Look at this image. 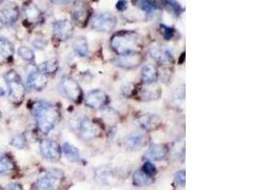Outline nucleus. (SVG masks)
Masks as SVG:
<instances>
[{"instance_id":"obj_21","label":"nucleus","mask_w":253,"mask_h":190,"mask_svg":"<svg viewBox=\"0 0 253 190\" xmlns=\"http://www.w3.org/2000/svg\"><path fill=\"white\" fill-rule=\"evenodd\" d=\"M146 86L140 92V98L144 101L156 100L161 96V91L159 86L155 83L145 84Z\"/></svg>"},{"instance_id":"obj_16","label":"nucleus","mask_w":253,"mask_h":190,"mask_svg":"<svg viewBox=\"0 0 253 190\" xmlns=\"http://www.w3.org/2000/svg\"><path fill=\"white\" fill-rule=\"evenodd\" d=\"M47 76L40 71H33L28 76L27 85L30 89L35 91H42L47 84Z\"/></svg>"},{"instance_id":"obj_12","label":"nucleus","mask_w":253,"mask_h":190,"mask_svg":"<svg viewBox=\"0 0 253 190\" xmlns=\"http://www.w3.org/2000/svg\"><path fill=\"white\" fill-rule=\"evenodd\" d=\"M149 53L151 57L161 65L168 66L173 64V57L172 53L166 48L162 47L161 45H153L150 48Z\"/></svg>"},{"instance_id":"obj_36","label":"nucleus","mask_w":253,"mask_h":190,"mask_svg":"<svg viewBox=\"0 0 253 190\" xmlns=\"http://www.w3.org/2000/svg\"><path fill=\"white\" fill-rule=\"evenodd\" d=\"M128 7V2L126 0H119L116 4V9L119 12H125Z\"/></svg>"},{"instance_id":"obj_32","label":"nucleus","mask_w":253,"mask_h":190,"mask_svg":"<svg viewBox=\"0 0 253 190\" xmlns=\"http://www.w3.org/2000/svg\"><path fill=\"white\" fill-rule=\"evenodd\" d=\"M161 30L162 35L164 36V38H165V39H167V40L172 39L173 36H174L175 30L173 29V27H170V26H167V25L161 24Z\"/></svg>"},{"instance_id":"obj_24","label":"nucleus","mask_w":253,"mask_h":190,"mask_svg":"<svg viewBox=\"0 0 253 190\" xmlns=\"http://www.w3.org/2000/svg\"><path fill=\"white\" fill-rule=\"evenodd\" d=\"M61 149L66 156V158L70 162H73V163H82L83 162L79 150L74 145L70 144L69 142H65Z\"/></svg>"},{"instance_id":"obj_40","label":"nucleus","mask_w":253,"mask_h":190,"mask_svg":"<svg viewBox=\"0 0 253 190\" xmlns=\"http://www.w3.org/2000/svg\"><path fill=\"white\" fill-rule=\"evenodd\" d=\"M50 1L55 4H69V3L73 2L74 0H50Z\"/></svg>"},{"instance_id":"obj_26","label":"nucleus","mask_w":253,"mask_h":190,"mask_svg":"<svg viewBox=\"0 0 253 190\" xmlns=\"http://www.w3.org/2000/svg\"><path fill=\"white\" fill-rule=\"evenodd\" d=\"M154 182L153 177L144 173L141 169L137 170L133 174V183L137 187H147Z\"/></svg>"},{"instance_id":"obj_17","label":"nucleus","mask_w":253,"mask_h":190,"mask_svg":"<svg viewBox=\"0 0 253 190\" xmlns=\"http://www.w3.org/2000/svg\"><path fill=\"white\" fill-rule=\"evenodd\" d=\"M138 124L145 131H156L161 127V120L160 116L148 113L143 114L138 118Z\"/></svg>"},{"instance_id":"obj_20","label":"nucleus","mask_w":253,"mask_h":190,"mask_svg":"<svg viewBox=\"0 0 253 190\" xmlns=\"http://www.w3.org/2000/svg\"><path fill=\"white\" fill-rule=\"evenodd\" d=\"M23 12L25 19L29 23H39L42 20V18H43L42 12L40 11V9L36 5L33 4V3L26 5L24 7Z\"/></svg>"},{"instance_id":"obj_22","label":"nucleus","mask_w":253,"mask_h":190,"mask_svg":"<svg viewBox=\"0 0 253 190\" xmlns=\"http://www.w3.org/2000/svg\"><path fill=\"white\" fill-rule=\"evenodd\" d=\"M13 52L12 43L9 40L0 37V63L9 62L12 58Z\"/></svg>"},{"instance_id":"obj_28","label":"nucleus","mask_w":253,"mask_h":190,"mask_svg":"<svg viewBox=\"0 0 253 190\" xmlns=\"http://www.w3.org/2000/svg\"><path fill=\"white\" fill-rule=\"evenodd\" d=\"M74 50L76 52V54L80 57H86L89 53V49H88V44L87 41L84 37H79L75 44H74Z\"/></svg>"},{"instance_id":"obj_9","label":"nucleus","mask_w":253,"mask_h":190,"mask_svg":"<svg viewBox=\"0 0 253 190\" xmlns=\"http://www.w3.org/2000/svg\"><path fill=\"white\" fill-rule=\"evenodd\" d=\"M108 102H109L108 96L101 90H94L89 92L84 98L85 106L93 109L103 108L105 106H107Z\"/></svg>"},{"instance_id":"obj_4","label":"nucleus","mask_w":253,"mask_h":190,"mask_svg":"<svg viewBox=\"0 0 253 190\" xmlns=\"http://www.w3.org/2000/svg\"><path fill=\"white\" fill-rule=\"evenodd\" d=\"M64 172L61 169L52 168L43 173L35 183L37 190H58L64 181Z\"/></svg>"},{"instance_id":"obj_38","label":"nucleus","mask_w":253,"mask_h":190,"mask_svg":"<svg viewBox=\"0 0 253 190\" xmlns=\"http://www.w3.org/2000/svg\"><path fill=\"white\" fill-rule=\"evenodd\" d=\"M134 90V86L132 84H128L126 87H124V95H131Z\"/></svg>"},{"instance_id":"obj_5","label":"nucleus","mask_w":253,"mask_h":190,"mask_svg":"<svg viewBox=\"0 0 253 190\" xmlns=\"http://www.w3.org/2000/svg\"><path fill=\"white\" fill-rule=\"evenodd\" d=\"M118 19L113 13L100 12L96 13L91 19V27L94 30L103 33H109L115 29Z\"/></svg>"},{"instance_id":"obj_25","label":"nucleus","mask_w":253,"mask_h":190,"mask_svg":"<svg viewBox=\"0 0 253 190\" xmlns=\"http://www.w3.org/2000/svg\"><path fill=\"white\" fill-rule=\"evenodd\" d=\"M158 70L153 65H146L142 68L141 79L144 84L155 83L158 79Z\"/></svg>"},{"instance_id":"obj_1","label":"nucleus","mask_w":253,"mask_h":190,"mask_svg":"<svg viewBox=\"0 0 253 190\" xmlns=\"http://www.w3.org/2000/svg\"><path fill=\"white\" fill-rule=\"evenodd\" d=\"M34 114L38 130L44 134L52 131L61 117L59 108L55 105L45 101H40L35 104Z\"/></svg>"},{"instance_id":"obj_3","label":"nucleus","mask_w":253,"mask_h":190,"mask_svg":"<svg viewBox=\"0 0 253 190\" xmlns=\"http://www.w3.org/2000/svg\"><path fill=\"white\" fill-rule=\"evenodd\" d=\"M4 80L9 91V98L13 104H20L25 96V87L21 77L15 71H7L4 74Z\"/></svg>"},{"instance_id":"obj_39","label":"nucleus","mask_w":253,"mask_h":190,"mask_svg":"<svg viewBox=\"0 0 253 190\" xmlns=\"http://www.w3.org/2000/svg\"><path fill=\"white\" fill-rule=\"evenodd\" d=\"M7 189L9 190H23V188L21 187V185L19 184H15V183H11L7 186Z\"/></svg>"},{"instance_id":"obj_15","label":"nucleus","mask_w":253,"mask_h":190,"mask_svg":"<svg viewBox=\"0 0 253 190\" xmlns=\"http://www.w3.org/2000/svg\"><path fill=\"white\" fill-rule=\"evenodd\" d=\"M19 16V11L15 4H7L0 9V22L4 25L14 23Z\"/></svg>"},{"instance_id":"obj_19","label":"nucleus","mask_w":253,"mask_h":190,"mask_svg":"<svg viewBox=\"0 0 253 190\" xmlns=\"http://www.w3.org/2000/svg\"><path fill=\"white\" fill-rule=\"evenodd\" d=\"M96 178L99 182L105 185H113L118 180V175L115 170H113L112 168L108 166H104L100 167L96 171Z\"/></svg>"},{"instance_id":"obj_42","label":"nucleus","mask_w":253,"mask_h":190,"mask_svg":"<svg viewBox=\"0 0 253 190\" xmlns=\"http://www.w3.org/2000/svg\"><path fill=\"white\" fill-rule=\"evenodd\" d=\"M2 118V114H1V112H0V120Z\"/></svg>"},{"instance_id":"obj_30","label":"nucleus","mask_w":253,"mask_h":190,"mask_svg":"<svg viewBox=\"0 0 253 190\" xmlns=\"http://www.w3.org/2000/svg\"><path fill=\"white\" fill-rule=\"evenodd\" d=\"M57 61L55 60H48L46 62H44L43 64H41V66L39 67V71L45 74H53L58 71Z\"/></svg>"},{"instance_id":"obj_18","label":"nucleus","mask_w":253,"mask_h":190,"mask_svg":"<svg viewBox=\"0 0 253 190\" xmlns=\"http://www.w3.org/2000/svg\"><path fill=\"white\" fill-rule=\"evenodd\" d=\"M167 153L168 148L165 144L156 143L149 146L145 153V157L150 161H161L166 157Z\"/></svg>"},{"instance_id":"obj_41","label":"nucleus","mask_w":253,"mask_h":190,"mask_svg":"<svg viewBox=\"0 0 253 190\" xmlns=\"http://www.w3.org/2000/svg\"><path fill=\"white\" fill-rule=\"evenodd\" d=\"M3 95H5V91L2 88H0V97H2Z\"/></svg>"},{"instance_id":"obj_6","label":"nucleus","mask_w":253,"mask_h":190,"mask_svg":"<svg viewBox=\"0 0 253 190\" xmlns=\"http://www.w3.org/2000/svg\"><path fill=\"white\" fill-rule=\"evenodd\" d=\"M91 16L92 9L87 3L79 1L77 4L74 5V8L71 12V18L77 26L84 28L89 22Z\"/></svg>"},{"instance_id":"obj_2","label":"nucleus","mask_w":253,"mask_h":190,"mask_svg":"<svg viewBox=\"0 0 253 190\" xmlns=\"http://www.w3.org/2000/svg\"><path fill=\"white\" fill-rule=\"evenodd\" d=\"M139 36L135 32L122 31L118 32L110 38V47L118 54L138 51L139 48Z\"/></svg>"},{"instance_id":"obj_23","label":"nucleus","mask_w":253,"mask_h":190,"mask_svg":"<svg viewBox=\"0 0 253 190\" xmlns=\"http://www.w3.org/2000/svg\"><path fill=\"white\" fill-rule=\"evenodd\" d=\"M132 4L143 11L147 15H153L160 9L158 4L153 0H132Z\"/></svg>"},{"instance_id":"obj_11","label":"nucleus","mask_w":253,"mask_h":190,"mask_svg":"<svg viewBox=\"0 0 253 190\" xmlns=\"http://www.w3.org/2000/svg\"><path fill=\"white\" fill-rule=\"evenodd\" d=\"M141 62H142V57L138 51L121 54L115 59L116 65L118 67H120L122 69H126V70L135 69L141 64Z\"/></svg>"},{"instance_id":"obj_10","label":"nucleus","mask_w":253,"mask_h":190,"mask_svg":"<svg viewBox=\"0 0 253 190\" xmlns=\"http://www.w3.org/2000/svg\"><path fill=\"white\" fill-rule=\"evenodd\" d=\"M40 151L42 156L48 161H58L61 158L62 149L57 142L50 139H45L40 143Z\"/></svg>"},{"instance_id":"obj_31","label":"nucleus","mask_w":253,"mask_h":190,"mask_svg":"<svg viewBox=\"0 0 253 190\" xmlns=\"http://www.w3.org/2000/svg\"><path fill=\"white\" fill-rule=\"evenodd\" d=\"M18 54L22 59L27 61V62H33L35 60V52L33 49L30 48L20 47L18 48Z\"/></svg>"},{"instance_id":"obj_14","label":"nucleus","mask_w":253,"mask_h":190,"mask_svg":"<svg viewBox=\"0 0 253 190\" xmlns=\"http://www.w3.org/2000/svg\"><path fill=\"white\" fill-rule=\"evenodd\" d=\"M148 143V137L146 134L133 133L129 134L124 139V145L129 150H138Z\"/></svg>"},{"instance_id":"obj_35","label":"nucleus","mask_w":253,"mask_h":190,"mask_svg":"<svg viewBox=\"0 0 253 190\" xmlns=\"http://www.w3.org/2000/svg\"><path fill=\"white\" fill-rule=\"evenodd\" d=\"M12 144L13 146L17 147V148H23L25 144H26V141H25L23 135H18L15 138H13V140L12 141Z\"/></svg>"},{"instance_id":"obj_29","label":"nucleus","mask_w":253,"mask_h":190,"mask_svg":"<svg viewBox=\"0 0 253 190\" xmlns=\"http://www.w3.org/2000/svg\"><path fill=\"white\" fill-rule=\"evenodd\" d=\"M161 2L163 6L175 16H180L184 12L183 7L176 0H161Z\"/></svg>"},{"instance_id":"obj_27","label":"nucleus","mask_w":253,"mask_h":190,"mask_svg":"<svg viewBox=\"0 0 253 190\" xmlns=\"http://www.w3.org/2000/svg\"><path fill=\"white\" fill-rule=\"evenodd\" d=\"M14 170V164L7 155L0 156V175H8Z\"/></svg>"},{"instance_id":"obj_13","label":"nucleus","mask_w":253,"mask_h":190,"mask_svg":"<svg viewBox=\"0 0 253 190\" xmlns=\"http://www.w3.org/2000/svg\"><path fill=\"white\" fill-rule=\"evenodd\" d=\"M73 32H74L73 24L71 23L69 20L67 19L58 20L53 24V34L55 37L61 41H66L69 39L73 35Z\"/></svg>"},{"instance_id":"obj_8","label":"nucleus","mask_w":253,"mask_h":190,"mask_svg":"<svg viewBox=\"0 0 253 190\" xmlns=\"http://www.w3.org/2000/svg\"><path fill=\"white\" fill-rule=\"evenodd\" d=\"M79 129L82 138L85 141L96 139L102 135L101 126L88 117H85L81 121Z\"/></svg>"},{"instance_id":"obj_37","label":"nucleus","mask_w":253,"mask_h":190,"mask_svg":"<svg viewBox=\"0 0 253 190\" xmlns=\"http://www.w3.org/2000/svg\"><path fill=\"white\" fill-rule=\"evenodd\" d=\"M46 45V41H44L42 39H36L34 41V46L37 48H44Z\"/></svg>"},{"instance_id":"obj_7","label":"nucleus","mask_w":253,"mask_h":190,"mask_svg":"<svg viewBox=\"0 0 253 190\" xmlns=\"http://www.w3.org/2000/svg\"><path fill=\"white\" fill-rule=\"evenodd\" d=\"M62 91L70 101L80 104L83 100V91L80 85L70 77H64L61 82Z\"/></svg>"},{"instance_id":"obj_34","label":"nucleus","mask_w":253,"mask_h":190,"mask_svg":"<svg viewBox=\"0 0 253 190\" xmlns=\"http://www.w3.org/2000/svg\"><path fill=\"white\" fill-rule=\"evenodd\" d=\"M174 182L175 185L179 188H184L185 186V170L178 171L174 176Z\"/></svg>"},{"instance_id":"obj_33","label":"nucleus","mask_w":253,"mask_h":190,"mask_svg":"<svg viewBox=\"0 0 253 190\" xmlns=\"http://www.w3.org/2000/svg\"><path fill=\"white\" fill-rule=\"evenodd\" d=\"M141 170H142L144 173H146L147 175L151 176V177H153V176L157 173V167L155 166L154 164H152L151 162H146V163L143 165V166H142Z\"/></svg>"}]
</instances>
